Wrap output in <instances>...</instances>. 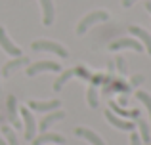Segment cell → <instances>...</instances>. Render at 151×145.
Instances as JSON below:
<instances>
[{"label": "cell", "instance_id": "cell-1", "mask_svg": "<svg viewBox=\"0 0 151 145\" xmlns=\"http://www.w3.org/2000/svg\"><path fill=\"white\" fill-rule=\"evenodd\" d=\"M31 48L35 52H50V54H55L59 57H69V52L65 50V46H61L59 42H54V40H35L31 44Z\"/></svg>", "mask_w": 151, "mask_h": 145}, {"label": "cell", "instance_id": "cell-2", "mask_svg": "<svg viewBox=\"0 0 151 145\" xmlns=\"http://www.w3.org/2000/svg\"><path fill=\"white\" fill-rule=\"evenodd\" d=\"M107 19H109V14H107V11H103V10L90 11L88 15H84V17L78 21V25H77V34H84L92 25H96V23H100V21H107Z\"/></svg>", "mask_w": 151, "mask_h": 145}, {"label": "cell", "instance_id": "cell-3", "mask_svg": "<svg viewBox=\"0 0 151 145\" xmlns=\"http://www.w3.org/2000/svg\"><path fill=\"white\" fill-rule=\"evenodd\" d=\"M23 119V130H25V139L27 141H33L35 136H37V120H35L33 113L29 111V107H21L19 109Z\"/></svg>", "mask_w": 151, "mask_h": 145}, {"label": "cell", "instance_id": "cell-4", "mask_svg": "<svg viewBox=\"0 0 151 145\" xmlns=\"http://www.w3.org/2000/svg\"><path fill=\"white\" fill-rule=\"evenodd\" d=\"M109 50L111 52H117V50H134V52H144V46L138 38H119V40H113L109 44Z\"/></svg>", "mask_w": 151, "mask_h": 145}, {"label": "cell", "instance_id": "cell-5", "mask_svg": "<svg viewBox=\"0 0 151 145\" xmlns=\"http://www.w3.org/2000/svg\"><path fill=\"white\" fill-rule=\"evenodd\" d=\"M42 71L61 73V65L55 63V61H35L33 65H27V76H37Z\"/></svg>", "mask_w": 151, "mask_h": 145}, {"label": "cell", "instance_id": "cell-6", "mask_svg": "<svg viewBox=\"0 0 151 145\" xmlns=\"http://www.w3.org/2000/svg\"><path fill=\"white\" fill-rule=\"evenodd\" d=\"M105 119H107V122H109L111 126L119 128V130L134 132V128H136V124H134V122H130V120H124V119H121V116H117L113 111H111V109H107V111H105Z\"/></svg>", "mask_w": 151, "mask_h": 145}, {"label": "cell", "instance_id": "cell-7", "mask_svg": "<svg viewBox=\"0 0 151 145\" xmlns=\"http://www.w3.org/2000/svg\"><path fill=\"white\" fill-rule=\"evenodd\" d=\"M27 107L33 109V111H38V113H52V111H58V109L61 107V101H59V99H50V101L31 99Z\"/></svg>", "mask_w": 151, "mask_h": 145}, {"label": "cell", "instance_id": "cell-8", "mask_svg": "<svg viewBox=\"0 0 151 145\" xmlns=\"http://www.w3.org/2000/svg\"><path fill=\"white\" fill-rule=\"evenodd\" d=\"M0 46H2V50L8 54V56H12V57H19L21 56V48L15 46L14 42L10 40V36L6 34V29H4V27H0Z\"/></svg>", "mask_w": 151, "mask_h": 145}, {"label": "cell", "instance_id": "cell-9", "mask_svg": "<svg viewBox=\"0 0 151 145\" xmlns=\"http://www.w3.org/2000/svg\"><path fill=\"white\" fill-rule=\"evenodd\" d=\"M67 139L61 134H54V132H42L40 136H35V139L31 141V145H44V143H59L63 145Z\"/></svg>", "mask_w": 151, "mask_h": 145}, {"label": "cell", "instance_id": "cell-10", "mask_svg": "<svg viewBox=\"0 0 151 145\" xmlns=\"http://www.w3.org/2000/svg\"><path fill=\"white\" fill-rule=\"evenodd\" d=\"M128 31H130V34H134V36L138 38V40L142 42V46H144V50L151 56V34L147 33L145 29H142V27H138V25H130L128 27Z\"/></svg>", "mask_w": 151, "mask_h": 145}, {"label": "cell", "instance_id": "cell-11", "mask_svg": "<svg viewBox=\"0 0 151 145\" xmlns=\"http://www.w3.org/2000/svg\"><path fill=\"white\" fill-rule=\"evenodd\" d=\"M75 136H78V138L86 139V141H88L90 145H105V141H103V139L96 134V132L90 130V128H84V126L75 128Z\"/></svg>", "mask_w": 151, "mask_h": 145}, {"label": "cell", "instance_id": "cell-12", "mask_svg": "<svg viewBox=\"0 0 151 145\" xmlns=\"http://www.w3.org/2000/svg\"><path fill=\"white\" fill-rule=\"evenodd\" d=\"M40 2V8H42V23L46 27H50L54 23V17H55V8H54V2L52 0H38Z\"/></svg>", "mask_w": 151, "mask_h": 145}, {"label": "cell", "instance_id": "cell-13", "mask_svg": "<svg viewBox=\"0 0 151 145\" xmlns=\"http://www.w3.org/2000/svg\"><path fill=\"white\" fill-rule=\"evenodd\" d=\"M61 119H65V113H63V111H52V113H48V115L40 120V122H38L37 128L40 132H48V128L52 126V124H55L58 120H61Z\"/></svg>", "mask_w": 151, "mask_h": 145}, {"label": "cell", "instance_id": "cell-14", "mask_svg": "<svg viewBox=\"0 0 151 145\" xmlns=\"http://www.w3.org/2000/svg\"><path fill=\"white\" fill-rule=\"evenodd\" d=\"M23 65H29V59L27 57H23V56H19V57H14L12 61H8L6 65L2 67V71H0V74L2 76H10L14 71H17L19 67H23Z\"/></svg>", "mask_w": 151, "mask_h": 145}, {"label": "cell", "instance_id": "cell-15", "mask_svg": "<svg viewBox=\"0 0 151 145\" xmlns=\"http://www.w3.org/2000/svg\"><path fill=\"white\" fill-rule=\"evenodd\" d=\"M109 109L113 113H117V116H121V119H138V116H140V111H138V109L126 111V109H122L117 101H109Z\"/></svg>", "mask_w": 151, "mask_h": 145}, {"label": "cell", "instance_id": "cell-16", "mask_svg": "<svg viewBox=\"0 0 151 145\" xmlns=\"http://www.w3.org/2000/svg\"><path fill=\"white\" fill-rule=\"evenodd\" d=\"M8 119H10V122L14 124V128L21 126V122L17 120V99H15V96L8 97Z\"/></svg>", "mask_w": 151, "mask_h": 145}, {"label": "cell", "instance_id": "cell-17", "mask_svg": "<svg viewBox=\"0 0 151 145\" xmlns=\"http://www.w3.org/2000/svg\"><path fill=\"white\" fill-rule=\"evenodd\" d=\"M73 76H75V69H67V71H61L59 78L54 82V92H59V90H61L63 86H65V84H67V82H69Z\"/></svg>", "mask_w": 151, "mask_h": 145}, {"label": "cell", "instance_id": "cell-18", "mask_svg": "<svg viewBox=\"0 0 151 145\" xmlns=\"http://www.w3.org/2000/svg\"><path fill=\"white\" fill-rule=\"evenodd\" d=\"M138 130H140V134H138V136H140V139H142V141H144L145 145H149L151 143V132H149V124L147 122H145V120H138Z\"/></svg>", "mask_w": 151, "mask_h": 145}, {"label": "cell", "instance_id": "cell-19", "mask_svg": "<svg viewBox=\"0 0 151 145\" xmlns=\"http://www.w3.org/2000/svg\"><path fill=\"white\" fill-rule=\"evenodd\" d=\"M86 101H88V105L92 109L98 107V92H96V86L94 84H90L88 90H86Z\"/></svg>", "mask_w": 151, "mask_h": 145}, {"label": "cell", "instance_id": "cell-20", "mask_svg": "<svg viewBox=\"0 0 151 145\" xmlns=\"http://www.w3.org/2000/svg\"><path fill=\"white\" fill-rule=\"evenodd\" d=\"M0 130H2L4 138H6V145H19L17 143V138H15V132L12 130L10 126H2Z\"/></svg>", "mask_w": 151, "mask_h": 145}, {"label": "cell", "instance_id": "cell-21", "mask_svg": "<svg viewBox=\"0 0 151 145\" xmlns=\"http://www.w3.org/2000/svg\"><path fill=\"white\" fill-rule=\"evenodd\" d=\"M136 97L145 105V109H147V113H149V116H151V96H149L147 92H144V90H138V92H136Z\"/></svg>", "mask_w": 151, "mask_h": 145}, {"label": "cell", "instance_id": "cell-22", "mask_svg": "<svg viewBox=\"0 0 151 145\" xmlns=\"http://www.w3.org/2000/svg\"><path fill=\"white\" fill-rule=\"evenodd\" d=\"M75 74H78V76H81V78H84V80H90V78H92V74H90L88 71H86V69L82 67V65L75 67Z\"/></svg>", "mask_w": 151, "mask_h": 145}, {"label": "cell", "instance_id": "cell-23", "mask_svg": "<svg viewBox=\"0 0 151 145\" xmlns=\"http://www.w3.org/2000/svg\"><path fill=\"white\" fill-rule=\"evenodd\" d=\"M115 65H117V71L121 73V76H122V74H126V63H124V59H122L121 56L115 59Z\"/></svg>", "mask_w": 151, "mask_h": 145}, {"label": "cell", "instance_id": "cell-24", "mask_svg": "<svg viewBox=\"0 0 151 145\" xmlns=\"http://www.w3.org/2000/svg\"><path fill=\"white\" fill-rule=\"evenodd\" d=\"M130 145H142V139L136 132H130Z\"/></svg>", "mask_w": 151, "mask_h": 145}, {"label": "cell", "instance_id": "cell-25", "mask_svg": "<svg viewBox=\"0 0 151 145\" xmlns=\"http://www.w3.org/2000/svg\"><path fill=\"white\" fill-rule=\"evenodd\" d=\"M144 82V76L142 74H134L132 78H130V86H138V84H142Z\"/></svg>", "mask_w": 151, "mask_h": 145}, {"label": "cell", "instance_id": "cell-26", "mask_svg": "<svg viewBox=\"0 0 151 145\" xmlns=\"http://www.w3.org/2000/svg\"><path fill=\"white\" fill-rule=\"evenodd\" d=\"M134 2H136V0H122V6H124V8H130Z\"/></svg>", "mask_w": 151, "mask_h": 145}, {"label": "cell", "instance_id": "cell-27", "mask_svg": "<svg viewBox=\"0 0 151 145\" xmlns=\"http://www.w3.org/2000/svg\"><path fill=\"white\" fill-rule=\"evenodd\" d=\"M145 10H147L149 14H151V2H145Z\"/></svg>", "mask_w": 151, "mask_h": 145}, {"label": "cell", "instance_id": "cell-28", "mask_svg": "<svg viewBox=\"0 0 151 145\" xmlns=\"http://www.w3.org/2000/svg\"><path fill=\"white\" fill-rule=\"evenodd\" d=\"M0 145H6V139L4 138H0Z\"/></svg>", "mask_w": 151, "mask_h": 145}, {"label": "cell", "instance_id": "cell-29", "mask_svg": "<svg viewBox=\"0 0 151 145\" xmlns=\"http://www.w3.org/2000/svg\"><path fill=\"white\" fill-rule=\"evenodd\" d=\"M0 122H4V116L2 115H0Z\"/></svg>", "mask_w": 151, "mask_h": 145}, {"label": "cell", "instance_id": "cell-30", "mask_svg": "<svg viewBox=\"0 0 151 145\" xmlns=\"http://www.w3.org/2000/svg\"><path fill=\"white\" fill-rule=\"evenodd\" d=\"M149 145H151V143H149Z\"/></svg>", "mask_w": 151, "mask_h": 145}]
</instances>
